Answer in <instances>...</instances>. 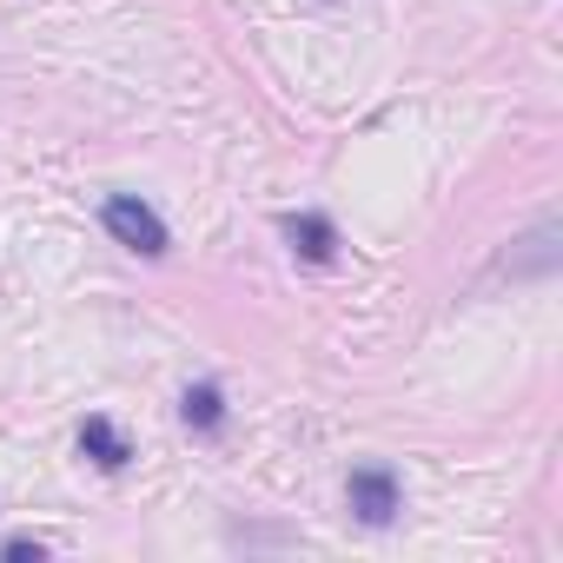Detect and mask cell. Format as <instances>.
Wrapping results in <instances>:
<instances>
[{
  "instance_id": "3957f363",
  "label": "cell",
  "mask_w": 563,
  "mask_h": 563,
  "mask_svg": "<svg viewBox=\"0 0 563 563\" xmlns=\"http://www.w3.org/2000/svg\"><path fill=\"white\" fill-rule=\"evenodd\" d=\"M286 239H292V252L312 258V265H325V258L339 252V225H332L325 212H292V219H286Z\"/></svg>"
},
{
  "instance_id": "277c9868",
  "label": "cell",
  "mask_w": 563,
  "mask_h": 563,
  "mask_svg": "<svg viewBox=\"0 0 563 563\" xmlns=\"http://www.w3.org/2000/svg\"><path fill=\"white\" fill-rule=\"evenodd\" d=\"M517 245H523V252H510L504 272H510V278H543V272L556 265V219H543V225H537L530 239H517Z\"/></svg>"
},
{
  "instance_id": "7a4b0ae2",
  "label": "cell",
  "mask_w": 563,
  "mask_h": 563,
  "mask_svg": "<svg viewBox=\"0 0 563 563\" xmlns=\"http://www.w3.org/2000/svg\"><path fill=\"white\" fill-rule=\"evenodd\" d=\"M345 504H352V517L365 530H385L398 517V477H391V464H358L345 477Z\"/></svg>"
},
{
  "instance_id": "52a82bcc",
  "label": "cell",
  "mask_w": 563,
  "mask_h": 563,
  "mask_svg": "<svg viewBox=\"0 0 563 563\" xmlns=\"http://www.w3.org/2000/svg\"><path fill=\"white\" fill-rule=\"evenodd\" d=\"M8 556H21V563L34 556V563H41V556H47V543H41V537H14V543H8Z\"/></svg>"
},
{
  "instance_id": "6da1fadb",
  "label": "cell",
  "mask_w": 563,
  "mask_h": 563,
  "mask_svg": "<svg viewBox=\"0 0 563 563\" xmlns=\"http://www.w3.org/2000/svg\"><path fill=\"white\" fill-rule=\"evenodd\" d=\"M100 219H107V232H113L126 252H140V258H159V252L173 245V239H166V219H159L146 199H133V192H113Z\"/></svg>"
},
{
  "instance_id": "5b68a950",
  "label": "cell",
  "mask_w": 563,
  "mask_h": 563,
  "mask_svg": "<svg viewBox=\"0 0 563 563\" xmlns=\"http://www.w3.org/2000/svg\"><path fill=\"white\" fill-rule=\"evenodd\" d=\"M80 451H87L100 471H120V464L133 457V444L120 438V424H113V418H87V424H80Z\"/></svg>"
},
{
  "instance_id": "8992f818",
  "label": "cell",
  "mask_w": 563,
  "mask_h": 563,
  "mask_svg": "<svg viewBox=\"0 0 563 563\" xmlns=\"http://www.w3.org/2000/svg\"><path fill=\"white\" fill-rule=\"evenodd\" d=\"M179 418H186L192 431H219V424H225V398H219V385H186Z\"/></svg>"
}]
</instances>
